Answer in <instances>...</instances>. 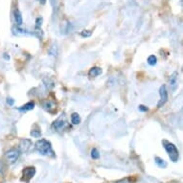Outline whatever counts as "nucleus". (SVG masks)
I'll return each instance as SVG.
<instances>
[{
	"label": "nucleus",
	"mask_w": 183,
	"mask_h": 183,
	"mask_svg": "<svg viewBox=\"0 0 183 183\" xmlns=\"http://www.w3.org/2000/svg\"><path fill=\"white\" fill-rule=\"evenodd\" d=\"M19 156H20V151L16 149H12L5 153V157L10 164L15 163L17 159L19 158Z\"/></svg>",
	"instance_id": "20e7f679"
},
{
	"label": "nucleus",
	"mask_w": 183,
	"mask_h": 183,
	"mask_svg": "<svg viewBox=\"0 0 183 183\" xmlns=\"http://www.w3.org/2000/svg\"><path fill=\"white\" fill-rule=\"evenodd\" d=\"M156 63H157V59H156V57L154 55H151L149 58H148V63H149L150 65H155Z\"/></svg>",
	"instance_id": "2eb2a0df"
},
{
	"label": "nucleus",
	"mask_w": 183,
	"mask_h": 183,
	"mask_svg": "<svg viewBox=\"0 0 183 183\" xmlns=\"http://www.w3.org/2000/svg\"><path fill=\"white\" fill-rule=\"evenodd\" d=\"M101 74H102V69L100 67H92L88 72V75L91 78H95Z\"/></svg>",
	"instance_id": "9b49d317"
},
{
	"label": "nucleus",
	"mask_w": 183,
	"mask_h": 183,
	"mask_svg": "<svg viewBox=\"0 0 183 183\" xmlns=\"http://www.w3.org/2000/svg\"><path fill=\"white\" fill-rule=\"evenodd\" d=\"M6 164L0 160V177H4L5 176V173H6Z\"/></svg>",
	"instance_id": "dca6fc26"
},
{
	"label": "nucleus",
	"mask_w": 183,
	"mask_h": 183,
	"mask_svg": "<svg viewBox=\"0 0 183 183\" xmlns=\"http://www.w3.org/2000/svg\"><path fill=\"white\" fill-rule=\"evenodd\" d=\"M154 162H155V164L157 165V166H158L159 168L164 169V168L167 167V162L165 161L164 159L158 157V156H155V157H154Z\"/></svg>",
	"instance_id": "f8f14e48"
},
{
	"label": "nucleus",
	"mask_w": 183,
	"mask_h": 183,
	"mask_svg": "<svg viewBox=\"0 0 183 183\" xmlns=\"http://www.w3.org/2000/svg\"><path fill=\"white\" fill-rule=\"evenodd\" d=\"M119 183H129V182H127V180H123V181H122V182H119Z\"/></svg>",
	"instance_id": "b1692460"
},
{
	"label": "nucleus",
	"mask_w": 183,
	"mask_h": 183,
	"mask_svg": "<svg viewBox=\"0 0 183 183\" xmlns=\"http://www.w3.org/2000/svg\"><path fill=\"white\" fill-rule=\"evenodd\" d=\"M31 146H32V141L30 139H22L19 144V151L24 152H28Z\"/></svg>",
	"instance_id": "6e6552de"
},
{
	"label": "nucleus",
	"mask_w": 183,
	"mask_h": 183,
	"mask_svg": "<svg viewBox=\"0 0 183 183\" xmlns=\"http://www.w3.org/2000/svg\"><path fill=\"white\" fill-rule=\"evenodd\" d=\"M169 84H170V89L171 91H176L177 86H178V74L177 72H173L172 76L170 77L169 80Z\"/></svg>",
	"instance_id": "0eeeda50"
},
{
	"label": "nucleus",
	"mask_w": 183,
	"mask_h": 183,
	"mask_svg": "<svg viewBox=\"0 0 183 183\" xmlns=\"http://www.w3.org/2000/svg\"><path fill=\"white\" fill-rule=\"evenodd\" d=\"M34 108H35V103L34 102H29L26 104H24V106L20 107L18 109L20 111H29V110H32Z\"/></svg>",
	"instance_id": "ddd939ff"
},
{
	"label": "nucleus",
	"mask_w": 183,
	"mask_h": 183,
	"mask_svg": "<svg viewBox=\"0 0 183 183\" xmlns=\"http://www.w3.org/2000/svg\"><path fill=\"white\" fill-rule=\"evenodd\" d=\"M56 104H55V103H53V102H50V101H47L45 104H44V108L48 111V112H50V113H54V112H56Z\"/></svg>",
	"instance_id": "9d476101"
},
{
	"label": "nucleus",
	"mask_w": 183,
	"mask_h": 183,
	"mask_svg": "<svg viewBox=\"0 0 183 183\" xmlns=\"http://www.w3.org/2000/svg\"><path fill=\"white\" fill-rule=\"evenodd\" d=\"M92 35V32L91 31H87V30H83V31H82L81 32V36L82 37H83V38H88V37H90Z\"/></svg>",
	"instance_id": "a211bd4d"
},
{
	"label": "nucleus",
	"mask_w": 183,
	"mask_h": 183,
	"mask_svg": "<svg viewBox=\"0 0 183 183\" xmlns=\"http://www.w3.org/2000/svg\"><path fill=\"white\" fill-rule=\"evenodd\" d=\"M31 135L35 138H39L41 136V132H39V130H32L31 132Z\"/></svg>",
	"instance_id": "6ab92c4d"
},
{
	"label": "nucleus",
	"mask_w": 183,
	"mask_h": 183,
	"mask_svg": "<svg viewBox=\"0 0 183 183\" xmlns=\"http://www.w3.org/2000/svg\"><path fill=\"white\" fill-rule=\"evenodd\" d=\"M39 1H40L41 4H45V0H39Z\"/></svg>",
	"instance_id": "5701e85b"
},
{
	"label": "nucleus",
	"mask_w": 183,
	"mask_h": 183,
	"mask_svg": "<svg viewBox=\"0 0 183 183\" xmlns=\"http://www.w3.org/2000/svg\"><path fill=\"white\" fill-rule=\"evenodd\" d=\"M49 53H50L51 55H53V56H57V54H58V49H57L56 45L52 46V49L49 51Z\"/></svg>",
	"instance_id": "aec40b11"
},
{
	"label": "nucleus",
	"mask_w": 183,
	"mask_h": 183,
	"mask_svg": "<svg viewBox=\"0 0 183 183\" xmlns=\"http://www.w3.org/2000/svg\"><path fill=\"white\" fill-rule=\"evenodd\" d=\"M52 128H53L56 132H62L63 130H64L66 128H68V123L66 121V118H65V115L63 114L60 115L54 123L52 125Z\"/></svg>",
	"instance_id": "7ed1b4c3"
},
{
	"label": "nucleus",
	"mask_w": 183,
	"mask_h": 183,
	"mask_svg": "<svg viewBox=\"0 0 183 183\" xmlns=\"http://www.w3.org/2000/svg\"><path fill=\"white\" fill-rule=\"evenodd\" d=\"M14 103V100H13L12 98H8V99H7V104H10V106H13Z\"/></svg>",
	"instance_id": "412c9836"
},
{
	"label": "nucleus",
	"mask_w": 183,
	"mask_h": 183,
	"mask_svg": "<svg viewBox=\"0 0 183 183\" xmlns=\"http://www.w3.org/2000/svg\"><path fill=\"white\" fill-rule=\"evenodd\" d=\"M139 109H140L141 111H148V109H149V108L144 107V106H140V107H139Z\"/></svg>",
	"instance_id": "4be33fe9"
},
{
	"label": "nucleus",
	"mask_w": 183,
	"mask_h": 183,
	"mask_svg": "<svg viewBox=\"0 0 183 183\" xmlns=\"http://www.w3.org/2000/svg\"><path fill=\"white\" fill-rule=\"evenodd\" d=\"M91 157L93 159H98L100 157V153H99V152H98L97 149H93L91 151Z\"/></svg>",
	"instance_id": "f3484780"
},
{
	"label": "nucleus",
	"mask_w": 183,
	"mask_h": 183,
	"mask_svg": "<svg viewBox=\"0 0 183 183\" xmlns=\"http://www.w3.org/2000/svg\"><path fill=\"white\" fill-rule=\"evenodd\" d=\"M14 20H15V23L20 26L22 25L23 23V18H22V15H21V13L19 12L18 9H15L14 11Z\"/></svg>",
	"instance_id": "1a4fd4ad"
},
{
	"label": "nucleus",
	"mask_w": 183,
	"mask_h": 183,
	"mask_svg": "<svg viewBox=\"0 0 183 183\" xmlns=\"http://www.w3.org/2000/svg\"><path fill=\"white\" fill-rule=\"evenodd\" d=\"M71 122H72V124L73 125H79L81 123V117L80 115L78 114V113H73V114L71 115Z\"/></svg>",
	"instance_id": "4468645a"
},
{
	"label": "nucleus",
	"mask_w": 183,
	"mask_h": 183,
	"mask_svg": "<svg viewBox=\"0 0 183 183\" xmlns=\"http://www.w3.org/2000/svg\"><path fill=\"white\" fill-rule=\"evenodd\" d=\"M159 96H160V99L157 104V108H162L168 101V92H167L166 86L165 85H162L159 88Z\"/></svg>",
	"instance_id": "39448f33"
},
{
	"label": "nucleus",
	"mask_w": 183,
	"mask_h": 183,
	"mask_svg": "<svg viewBox=\"0 0 183 183\" xmlns=\"http://www.w3.org/2000/svg\"><path fill=\"white\" fill-rule=\"evenodd\" d=\"M35 149L41 155L49 156V157H56V153L52 149L51 143L45 140V139H40V140L37 141L35 144Z\"/></svg>",
	"instance_id": "f257e3e1"
},
{
	"label": "nucleus",
	"mask_w": 183,
	"mask_h": 183,
	"mask_svg": "<svg viewBox=\"0 0 183 183\" xmlns=\"http://www.w3.org/2000/svg\"><path fill=\"white\" fill-rule=\"evenodd\" d=\"M35 175H36V169L34 167H27L23 170V177L21 178V180L26 183H29Z\"/></svg>",
	"instance_id": "423d86ee"
},
{
	"label": "nucleus",
	"mask_w": 183,
	"mask_h": 183,
	"mask_svg": "<svg viewBox=\"0 0 183 183\" xmlns=\"http://www.w3.org/2000/svg\"><path fill=\"white\" fill-rule=\"evenodd\" d=\"M162 144H163L164 149L166 150L171 161L175 162V163L177 162L178 159H179V152L177 150V148L175 146V144H173V143H171L167 140H163Z\"/></svg>",
	"instance_id": "f03ea898"
}]
</instances>
